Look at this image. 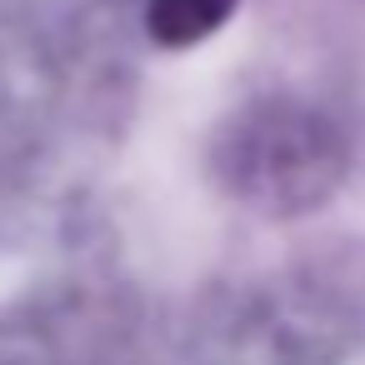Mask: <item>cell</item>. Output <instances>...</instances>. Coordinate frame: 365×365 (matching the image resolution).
<instances>
[{
    "mask_svg": "<svg viewBox=\"0 0 365 365\" xmlns=\"http://www.w3.org/2000/svg\"><path fill=\"white\" fill-rule=\"evenodd\" d=\"M235 6L240 0H150L145 6V31H150L155 46L185 51L195 41H205L210 31H220Z\"/></svg>",
    "mask_w": 365,
    "mask_h": 365,
    "instance_id": "7a4b0ae2",
    "label": "cell"
},
{
    "mask_svg": "<svg viewBox=\"0 0 365 365\" xmlns=\"http://www.w3.org/2000/svg\"><path fill=\"white\" fill-rule=\"evenodd\" d=\"M345 135L330 115L300 101H255L235 110L210 145L225 195L260 215H305L345 180Z\"/></svg>",
    "mask_w": 365,
    "mask_h": 365,
    "instance_id": "6da1fadb",
    "label": "cell"
}]
</instances>
